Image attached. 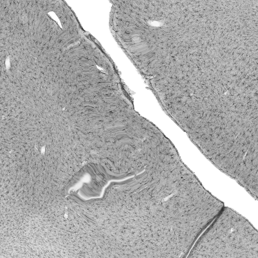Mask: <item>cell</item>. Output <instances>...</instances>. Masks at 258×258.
<instances>
[{"label": "cell", "instance_id": "1", "mask_svg": "<svg viewBox=\"0 0 258 258\" xmlns=\"http://www.w3.org/2000/svg\"><path fill=\"white\" fill-rule=\"evenodd\" d=\"M198 238L187 257L258 258L257 230L228 207H223Z\"/></svg>", "mask_w": 258, "mask_h": 258}]
</instances>
